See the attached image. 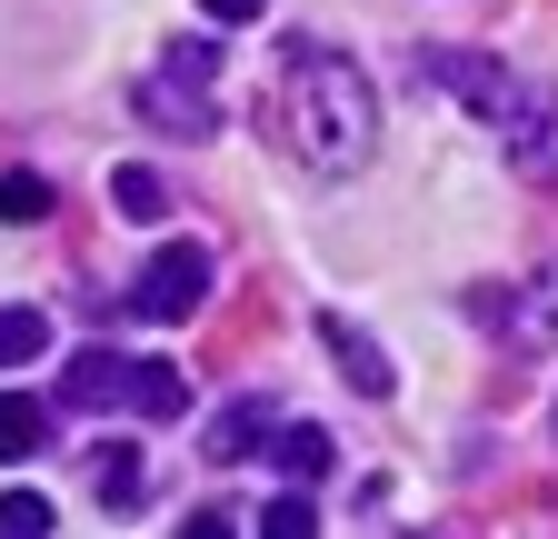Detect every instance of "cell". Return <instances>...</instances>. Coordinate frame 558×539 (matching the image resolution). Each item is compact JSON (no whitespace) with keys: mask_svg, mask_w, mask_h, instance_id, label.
I'll use <instances>...</instances> for the list:
<instances>
[{"mask_svg":"<svg viewBox=\"0 0 558 539\" xmlns=\"http://www.w3.org/2000/svg\"><path fill=\"white\" fill-rule=\"evenodd\" d=\"M269 130H279V151H290L300 170L349 180L379 151V91H369V71L349 50L300 40L290 60H279V81H269Z\"/></svg>","mask_w":558,"mask_h":539,"instance_id":"1","label":"cell"},{"mask_svg":"<svg viewBox=\"0 0 558 539\" xmlns=\"http://www.w3.org/2000/svg\"><path fill=\"white\" fill-rule=\"evenodd\" d=\"M499 340L519 350V360H538V350H558V270H538V280H519V290H478L469 300Z\"/></svg>","mask_w":558,"mask_h":539,"instance_id":"2","label":"cell"},{"mask_svg":"<svg viewBox=\"0 0 558 539\" xmlns=\"http://www.w3.org/2000/svg\"><path fill=\"white\" fill-rule=\"evenodd\" d=\"M418 81H439L449 100H469L488 130H499V120L519 110V91H529V81H509V71H499L488 50H418Z\"/></svg>","mask_w":558,"mask_h":539,"instance_id":"3","label":"cell"},{"mask_svg":"<svg viewBox=\"0 0 558 539\" xmlns=\"http://www.w3.org/2000/svg\"><path fill=\"white\" fill-rule=\"evenodd\" d=\"M140 120H150L160 141H209V130H220V110H209V81L180 71V60H160V71L140 81Z\"/></svg>","mask_w":558,"mask_h":539,"instance_id":"4","label":"cell"},{"mask_svg":"<svg viewBox=\"0 0 558 539\" xmlns=\"http://www.w3.org/2000/svg\"><path fill=\"white\" fill-rule=\"evenodd\" d=\"M199 300H209V250H199V240H170L150 270H140V290H130L140 320H190Z\"/></svg>","mask_w":558,"mask_h":539,"instance_id":"5","label":"cell"},{"mask_svg":"<svg viewBox=\"0 0 558 539\" xmlns=\"http://www.w3.org/2000/svg\"><path fill=\"white\" fill-rule=\"evenodd\" d=\"M499 141H509V170H519V180H558V100H548L538 81H529L519 110L499 120Z\"/></svg>","mask_w":558,"mask_h":539,"instance_id":"6","label":"cell"},{"mask_svg":"<svg viewBox=\"0 0 558 539\" xmlns=\"http://www.w3.org/2000/svg\"><path fill=\"white\" fill-rule=\"evenodd\" d=\"M130 350H81L60 370V410H130Z\"/></svg>","mask_w":558,"mask_h":539,"instance_id":"7","label":"cell"},{"mask_svg":"<svg viewBox=\"0 0 558 539\" xmlns=\"http://www.w3.org/2000/svg\"><path fill=\"white\" fill-rule=\"evenodd\" d=\"M319 340H329V360H339V380L360 390V399H389L399 390V370H389V350L369 340V330H349L339 310H319Z\"/></svg>","mask_w":558,"mask_h":539,"instance_id":"8","label":"cell"},{"mask_svg":"<svg viewBox=\"0 0 558 539\" xmlns=\"http://www.w3.org/2000/svg\"><path fill=\"white\" fill-rule=\"evenodd\" d=\"M269 459L310 490V480H329V459H339V450H329V430H319V420H279V430H269Z\"/></svg>","mask_w":558,"mask_h":539,"instance_id":"9","label":"cell"},{"mask_svg":"<svg viewBox=\"0 0 558 539\" xmlns=\"http://www.w3.org/2000/svg\"><path fill=\"white\" fill-rule=\"evenodd\" d=\"M269 430H279V410H269V399H230V410L209 420V440H199V450H209V459H250Z\"/></svg>","mask_w":558,"mask_h":539,"instance_id":"10","label":"cell"},{"mask_svg":"<svg viewBox=\"0 0 558 539\" xmlns=\"http://www.w3.org/2000/svg\"><path fill=\"white\" fill-rule=\"evenodd\" d=\"M130 410H140V420H180V410H190V380H180L170 360H140V370H130Z\"/></svg>","mask_w":558,"mask_h":539,"instance_id":"11","label":"cell"},{"mask_svg":"<svg viewBox=\"0 0 558 539\" xmlns=\"http://www.w3.org/2000/svg\"><path fill=\"white\" fill-rule=\"evenodd\" d=\"M110 211H120V220H160V211H170V180H160V170H140V160L110 170Z\"/></svg>","mask_w":558,"mask_h":539,"instance_id":"12","label":"cell"},{"mask_svg":"<svg viewBox=\"0 0 558 539\" xmlns=\"http://www.w3.org/2000/svg\"><path fill=\"white\" fill-rule=\"evenodd\" d=\"M40 440H50V410L21 399V390H0V459H31Z\"/></svg>","mask_w":558,"mask_h":539,"instance_id":"13","label":"cell"},{"mask_svg":"<svg viewBox=\"0 0 558 539\" xmlns=\"http://www.w3.org/2000/svg\"><path fill=\"white\" fill-rule=\"evenodd\" d=\"M50 350V320L40 310H0V370H21V360H40Z\"/></svg>","mask_w":558,"mask_h":539,"instance_id":"14","label":"cell"},{"mask_svg":"<svg viewBox=\"0 0 558 539\" xmlns=\"http://www.w3.org/2000/svg\"><path fill=\"white\" fill-rule=\"evenodd\" d=\"M0 220H21V230L50 220V180L40 170H11V180H0Z\"/></svg>","mask_w":558,"mask_h":539,"instance_id":"15","label":"cell"},{"mask_svg":"<svg viewBox=\"0 0 558 539\" xmlns=\"http://www.w3.org/2000/svg\"><path fill=\"white\" fill-rule=\"evenodd\" d=\"M259 529H269V539H310V529H319V510H310V490L290 480V490H279V500L259 510Z\"/></svg>","mask_w":558,"mask_h":539,"instance_id":"16","label":"cell"},{"mask_svg":"<svg viewBox=\"0 0 558 539\" xmlns=\"http://www.w3.org/2000/svg\"><path fill=\"white\" fill-rule=\"evenodd\" d=\"M140 490H150V469H140V450H110V459H100V500H120V510H130Z\"/></svg>","mask_w":558,"mask_h":539,"instance_id":"17","label":"cell"},{"mask_svg":"<svg viewBox=\"0 0 558 539\" xmlns=\"http://www.w3.org/2000/svg\"><path fill=\"white\" fill-rule=\"evenodd\" d=\"M50 529V500L40 490H11V500H0V539H40Z\"/></svg>","mask_w":558,"mask_h":539,"instance_id":"18","label":"cell"},{"mask_svg":"<svg viewBox=\"0 0 558 539\" xmlns=\"http://www.w3.org/2000/svg\"><path fill=\"white\" fill-rule=\"evenodd\" d=\"M170 60H180V71H199V81H209V71H220V40H170Z\"/></svg>","mask_w":558,"mask_h":539,"instance_id":"19","label":"cell"},{"mask_svg":"<svg viewBox=\"0 0 558 539\" xmlns=\"http://www.w3.org/2000/svg\"><path fill=\"white\" fill-rule=\"evenodd\" d=\"M259 11V0H209V21H250Z\"/></svg>","mask_w":558,"mask_h":539,"instance_id":"20","label":"cell"}]
</instances>
